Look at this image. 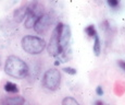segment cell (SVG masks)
Instances as JSON below:
<instances>
[{
	"label": "cell",
	"instance_id": "30bf717a",
	"mask_svg": "<svg viewBox=\"0 0 125 105\" xmlns=\"http://www.w3.org/2000/svg\"><path fill=\"white\" fill-rule=\"evenodd\" d=\"M95 42H94V53H95L96 56H99L100 55V52H101V44H100V38L99 36H98V34L95 36Z\"/></svg>",
	"mask_w": 125,
	"mask_h": 105
},
{
	"label": "cell",
	"instance_id": "5b68a950",
	"mask_svg": "<svg viewBox=\"0 0 125 105\" xmlns=\"http://www.w3.org/2000/svg\"><path fill=\"white\" fill-rule=\"evenodd\" d=\"M62 25H63V23H59L54 28V30L51 34V37H50L49 44H48V47H47L49 55L53 56V57H58L62 53L61 47H60V32H61Z\"/></svg>",
	"mask_w": 125,
	"mask_h": 105
},
{
	"label": "cell",
	"instance_id": "7c38bea8",
	"mask_svg": "<svg viewBox=\"0 0 125 105\" xmlns=\"http://www.w3.org/2000/svg\"><path fill=\"white\" fill-rule=\"evenodd\" d=\"M62 105H80V103H78L74 97L66 96L62 100Z\"/></svg>",
	"mask_w": 125,
	"mask_h": 105
},
{
	"label": "cell",
	"instance_id": "e0dca14e",
	"mask_svg": "<svg viewBox=\"0 0 125 105\" xmlns=\"http://www.w3.org/2000/svg\"><path fill=\"white\" fill-rule=\"evenodd\" d=\"M117 65H119L120 68H122V69L125 71V61L124 60H119V61H117Z\"/></svg>",
	"mask_w": 125,
	"mask_h": 105
},
{
	"label": "cell",
	"instance_id": "9a60e30c",
	"mask_svg": "<svg viewBox=\"0 0 125 105\" xmlns=\"http://www.w3.org/2000/svg\"><path fill=\"white\" fill-rule=\"evenodd\" d=\"M120 2L117 1V0H108V4H109L110 7H112V8H116L117 6H119Z\"/></svg>",
	"mask_w": 125,
	"mask_h": 105
},
{
	"label": "cell",
	"instance_id": "3957f363",
	"mask_svg": "<svg viewBox=\"0 0 125 105\" xmlns=\"http://www.w3.org/2000/svg\"><path fill=\"white\" fill-rule=\"evenodd\" d=\"M42 14H44V9H42V4H39L38 2H32V3L27 4V14H26V18L24 20L25 28L26 29L34 28L36 21Z\"/></svg>",
	"mask_w": 125,
	"mask_h": 105
},
{
	"label": "cell",
	"instance_id": "8992f818",
	"mask_svg": "<svg viewBox=\"0 0 125 105\" xmlns=\"http://www.w3.org/2000/svg\"><path fill=\"white\" fill-rule=\"evenodd\" d=\"M51 23H52L51 15L48 13H44L42 15H40L39 18H38L37 21H36V23L34 25V30H35L36 33L42 34H42H45L48 32Z\"/></svg>",
	"mask_w": 125,
	"mask_h": 105
},
{
	"label": "cell",
	"instance_id": "7a4b0ae2",
	"mask_svg": "<svg viewBox=\"0 0 125 105\" xmlns=\"http://www.w3.org/2000/svg\"><path fill=\"white\" fill-rule=\"evenodd\" d=\"M22 48L31 55H38L46 48V42L42 37L33 35L24 36L21 41Z\"/></svg>",
	"mask_w": 125,
	"mask_h": 105
},
{
	"label": "cell",
	"instance_id": "ba28073f",
	"mask_svg": "<svg viewBox=\"0 0 125 105\" xmlns=\"http://www.w3.org/2000/svg\"><path fill=\"white\" fill-rule=\"evenodd\" d=\"M26 14H27V4H23L13 12V19L16 23H21L25 20Z\"/></svg>",
	"mask_w": 125,
	"mask_h": 105
},
{
	"label": "cell",
	"instance_id": "52a82bcc",
	"mask_svg": "<svg viewBox=\"0 0 125 105\" xmlns=\"http://www.w3.org/2000/svg\"><path fill=\"white\" fill-rule=\"evenodd\" d=\"M71 35H72V33H71L70 26L63 24L61 32H60V47H61L62 53L68 50V47H69L70 43H71Z\"/></svg>",
	"mask_w": 125,
	"mask_h": 105
},
{
	"label": "cell",
	"instance_id": "d6986e66",
	"mask_svg": "<svg viewBox=\"0 0 125 105\" xmlns=\"http://www.w3.org/2000/svg\"><path fill=\"white\" fill-rule=\"evenodd\" d=\"M0 66H1V57H0Z\"/></svg>",
	"mask_w": 125,
	"mask_h": 105
},
{
	"label": "cell",
	"instance_id": "9c48e42d",
	"mask_svg": "<svg viewBox=\"0 0 125 105\" xmlns=\"http://www.w3.org/2000/svg\"><path fill=\"white\" fill-rule=\"evenodd\" d=\"M25 103V99L23 96L16 95V96H10L6 99L7 105H24Z\"/></svg>",
	"mask_w": 125,
	"mask_h": 105
},
{
	"label": "cell",
	"instance_id": "6da1fadb",
	"mask_svg": "<svg viewBox=\"0 0 125 105\" xmlns=\"http://www.w3.org/2000/svg\"><path fill=\"white\" fill-rule=\"evenodd\" d=\"M28 66L18 56L11 55L7 58L4 65V71L8 75L15 79H23L28 75Z\"/></svg>",
	"mask_w": 125,
	"mask_h": 105
},
{
	"label": "cell",
	"instance_id": "8fae6325",
	"mask_svg": "<svg viewBox=\"0 0 125 105\" xmlns=\"http://www.w3.org/2000/svg\"><path fill=\"white\" fill-rule=\"evenodd\" d=\"M4 90L9 93H18L19 92V88L15 83H12V82H7L4 84Z\"/></svg>",
	"mask_w": 125,
	"mask_h": 105
},
{
	"label": "cell",
	"instance_id": "5bb4252c",
	"mask_svg": "<svg viewBox=\"0 0 125 105\" xmlns=\"http://www.w3.org/2000/svg\"><path fill=\"white\" fill-rule=\"evenodd\" d=\"M64 72H66V74H69V75H76V70L74 69V68H71V67H66V68H64Z\"/></svg>",
	"mask_w": 125,
	"mask_h": 105
},
{
	"label": "cell",
	"instance_id": "4fadbf2b",
	"mask_svg": "<svg viewBox=\"0 0 125 105\" xmlns=\"http://www.w3.org/2000/svg\"><path fill=\"white\" fill-rule=\"evenodd\" d=\"M85 32L87 33V35L89 36V37H95V36L97 35V31H96L94 25H88L87 28L85 29Z\"/></svg>",
	"mask_w": 125,
	"mask_h": 105
},
{
	"label": "cell",
	"instance_id": "2e32d148",
	"mask_svg": "<svg viewBox=\"0 0 125 105\" xmlns=\"http://www.w3.org/2000/svg\"><path fill=\"white\" fill-rule=\"evenodd\" d=\"M96 93H97L98 95H102L103 94V90H102V88L100 87V85H98V87L96 88Z\"/></svg>",
	"mask_w": 125,
	"mask_h": 105
},
{
	"label": "cell",
	"instance_id": "ac0fdd59",
	"mask_svg": "<svg viewBox=\"0 0 125 105\" xmlns=\"http://www.w3.org/2000/svg\"><path fill=\"white\" fill-rule=\"evenodd\" d=\"M95 105H103V103H102V101H96Z\"/></svg>",
	"mask_w": 125,
	"mask_h": 105
},
{
	"label": "cell",
	"instance_id": "277c9868",
	"mask_svg": "<svg viewBox=\"0 0 125 105\" xmlns=\"http://www.w3.org/2000/svg\"><path fill=\"white\" fill-rule=\"evenodd\" d=\"M61 83V74L58 69H49L45 72L42 78V84L50 91H56Z\"/></svg>",
	"mask_w": 125,
	"mask_h": 105
}]
</instances>
